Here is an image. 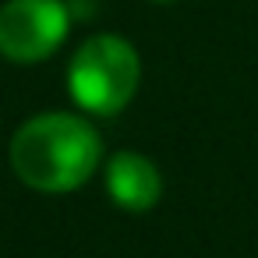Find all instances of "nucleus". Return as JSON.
Masks as SVG:
<instances>
[{"mask_svg":"<svg viewBox=\"0 0 258 258\" xmlns=\"http://www.w3.org/2000/svg\"><path fill=\"white\" fill-rule=\"evenodd\" d=\"M103 159L99 131L75 113H39L11 138V170L43 195L82 187Z\"/></svg>","mask_w":258,"mask_h":258,"instance_id":"1","label":"nucleus"},{"mask_svg":"<svg viewBox=\"0 0 258 258\" xmlns=\"http://www.w3.org/2000/svg\"><path fill=\"white\" fill-rule=\"evenodd\" d=\"M142 82V57L124 36H92L85 39L68 68V92L71 99L96 117L120 113Z\"/></svg>","mask_w":258,"mask_h":258,"instance_id":"2","label":"nucleus"},{"mask_svg":"<svg viewBox=\"0 0 258 258\" xmlns=\"http://www.w3.org/2000/svg\"><path fill=\"white\" fill-rule=\"evenodd\" d=\"M71 18L68 0H8L0 8V53L15 64H39L60 50Z\"/></svg>","mask_w":258,"mask_h":258,"instance_id":"3","label":"nucleus"},{"mask_svg":"<svg viewBox=\"0 0 258 258\" xmlns=\"http://www.w3.org/2000/svg\"><path fill=\"white\" fill-rule=\"evenodd\" d=\"M106 191L127 212H149L163 198V177L142 152H117L106 166Z\"/></svg>","mask_w":258,"mask_h":258,"instance_id":"4","label":"nucleus"},{"mask_svg":"<svg viewBox=\"0 0 258 258\" xmlns=\"http://www.w3.org/2000/svg\"><path fill=\"white\" fill-rule=\"evenodd\" d=\"M152 4H173V0H152Z\"/></svg>","mask_w":258,"mask_h":258,"instance_id":"5","label":"nucleus"}]
</instances>
